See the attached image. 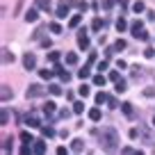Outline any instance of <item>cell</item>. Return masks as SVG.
I'll return each mask as SVG.
<instances>
[{"mask_svg":"<svg viewBox=\"0 0 155 155\" xmlns=\"http://www.w3.org/2000/svg\"><path fill=\"white\" fill-rule=\"evenodd\" d=\"M37 5L41 9H50V0H37Z\"/></svg>","mask_w":155,"mask_h":155,"instance_id":"35","label":"cell"},{"mask_svg":"<svg viewBox=\"0 0 155 155\" xmlns=\"http://www.w3.org/2000/svg\"><path fill=\"white\" fill-rule=\"evenodd\" d=\"M126 46H128L126 41H123V39H119V41H116V44L112 46V48H114V50H123V48H126Z\"/></svg>","mask_w":155,"mask_h":155,"instance_id":"32","label":"cell"},{"mask_svg":"<svg viewBox=\"0 0 155 155\" xmlns=\"http://www.w3.org/2000/svg\"><path fill=\"white\" fill-rule=\"evenodd\" d=\"M41 135L50 139V137H55V128L53 126H41Z\"/></svg>","mask_w":155,"mask_h":155,"instance_id":"13","label":"cell"},{"mask_svg":"<svg viewBox=\"0 0 155 155\" xmlns=\"http://www.w3.org/2000/svg\"><path fill=\"white\" fill-rule=\"evenodd\" d=\"M105 68H107V62H105V59H103V62H98V71L103 73V71H105Z\"/></svg>","mask_w":155,"mask_h":155,"instance_id":"45","label":"cell"},{"mask_svg":"<svg viewBox=\"0 0 155 155\" xmlns=\"http://www.w3.org/2000/svg\"><path fill=\"white\" fill-rule=\"evenodd\" d=\"M46 94V87H41V84H30L28 91H25V96L28 98H41Z\"/></svg>","mask_w":155,"mask_h":155,"instance_id":"3","label":"cell"},{"mask_svg":"<svg viewBox=\"0 0 155 155\" xmlns=\"http://www.w3.org/2000/svg\"><path fill=\"white\" fill-rule=\"evenodd\" d=\"M126 28H128V23H126V18H116V30H119V32H126Z\"/></svg>","mask_w":155,"mask_h":155,"instance_id":"18","label":"cell"},{"mask_svg":"<svg viewBox=\"0 0 155 155\" xmlns=\"http://www.w3.org/2000/svg\"><path fill=\"white\" fill-rule=\"evenodd\" d=\"M21 141H23L25 146H32V144H34V141H37V139H32V135L23 130V132H21Z\"/></svg>","mask_w":155,"mask_h":155,"instance_id":"11","label":"cell"},{"mask_svg":"<svg viewBox=\"0 0 155 155\" xmlns=\"http://www.w3.org/2000/svg\"><path fill=\"white\" fill-rule=\"evenodd\" d=\"M55 73H57V75L62 78L64 82H68V80H71V73H68V71H64V68L59 66V64H55Z\"/></svg>","mask_w":155,"mask_h":155,"instance_id":"10","label":"cell"},{"mask_svg":"<svg viewBox=\"0 0 155 155\" xmlns=\"http://www.w3.org/2000/svg\"><path fill=\"white\" fill-rule=\"evenodd\" d=\"M68 114H71L68 110H62V112H59V116H62V119H68Z\"/></svg>","mask_w":155,"mask_h":155,"instance_id":"47","label":"cell"},{"mask_svg":"<svg viewBox=\"0 0 155 155\" xmlns=\"http://www.w3.org/2000/svg\"><path fill=\"white\" fill-rule=\"evenodd\" d=\"M112 5H114V0H103V7H105V9H112Z\"/></svg>","mask_w":155,"mask_h":155,"instance_id":"44","label":"cell"},{"mask_svg":"<svg viewBox=\"0 0 155 155\" xmlns=\"http://www.w3.org/2000/svg\"><path fill=\"white\" fill-rule=\"evenodd\" d=\"M98 137H101V146L107 150V153H116V148H119V132H116L114 128L105 126L101 132H98Z\"/></svg>","mask_w":155,"mask_h":155,"instance_id":"1","label":"cell"},{"mask_svg":"<svg viewBox=\"0 0 155 155\" xmlns=\"http://www.w3.org/2000/svg\"><path fill=\"white\" fill-rule=\"evenodd\" d=\"M55 110H57V105H55L53 101H48V103H46V105H44V112H46V114H53Z\"/></svg>","mask_w":155,"mask_h":155,"instance_id":"22","label":"cell"},{"mask_svg":"<svg viewBox=\"0 0 155 155\" xmlns=\"http://www.w3.org/2000/svg\"><path fill=\"white\" fill-rule=\"evenodd\" d=\"M9 123V110H2V114H0V126H7Z\"/></svg>","mask_w":155,"mask_h":155,"instance_id":"23","label":"cell"},{"mask_svg":"<svg viewBox=\"0 0 155 155\" xmlns=\"http://www.w3.org/2000/svg\"><path fill=\"white\" fill-rule=\"evenodd\" d=\"M73 112H75V114H82L84 112V103H73Z\"/></svg>","mask_w":155,"mask_h":155,"instance_id":"29","label":"cell"},{"mask_svg":"<svg viewBox=\"0 0 155 155\" xmlns=\"http://www.w3.org/2000/svg\"><path fill=\"white\" fill-rule=\"evenodd\" d=\"M57 155H66V148H64V146H59V148H57Z\"/></svg>","mask_w":155,"mask_h":155,"instance_id":"49","label":"cell"},{"mask_svg":"<svg viewBox=\"0 0 155 155\" xmlns=\"http://www.w3.org/2000/svg\"><path fill=\"white\" fill-rule=\"evenodd\" d=\"M32 148H34V155H46V141L44 139H37L32 144Z\"/></svg>","mask_w":155,"mask_h":155,"instance_id":"6","label":"cell"},{"mask_svg":"<svg viewBox=\"0 0 155 155\" xmlns=\"http://www.w3.org/2000/svg\"><path fill=\"white\" fill-rule=\"evenodd\" d=\"M32 153H34V148H30V146H23L18 155H32Z\"/></svg>","mask_w":155,"mask_h":155,"instance_id":"38","label":"cell"},{"mask_svg":"<svg viewBox=\"0 0 155 155\" xmlns=\"http://www.w3.org/2000/svg\"><path fill=\"white\" fill-rule=\"evenodd\" d=\"M50 32L59 34V32H62V25H59V23H50Z\"/></svg>","mask_w":155,"mask_h":155,"instance_id":"37","label":"cell"},{"mask_svg":"<svg viewBox=\"0 0 155 155\" xmlns=\"http://www.w3.org/2000/svg\"><path fill=\"white\" fill-rule=\"evenodd\" d=\"M119 5H121L123 9H126V7H128V0H119Z\"/></svg>","mask_w":155,"mask_h":155,"instance_id":"50","label":"cell"},{"mask_svg":"<svg viewBox=\"0 0 155 155\" xmlns=\"http://www.w3.org/2000/svg\"><path fill=\"white\" fill-rule=\"evenodd\" d=\"M48 59H50V62H53V64H57V62H59V53H57V50H53V53H48Z\"/></svg>","mask_w":155,"mask_h":155,"instance_id":"31","label":"cell"},{"mask_svg":"<svg viewBox=\"0 0 155 155\" xmlns=\"http://www.w3.org/2000/svg\"><path fill=\"white\" fill-rule=\"evenodd\" d=\"M14 62V53H9L7 48H2V64H9Z\"/></svg>","mask_w":155,"mask_h":155,"instance_id":"14","label":"cell"},{"mask_svg":"<svg viewBox=\"0 0 155 155\" xmlns=\"http://www.w3.org/2000/svg\"><path fill=\"white\" fill-rule=\"evenodd\" d=\"M110 80H114V82H119V80H121V73H119V71H112V73H110Z\"/></svg>","mask_w":155,"mask_h":155,"instance_id":"39","label":"cell"},{"mask_svg":"<svg viewBox=\"0 0 155 155\" xmlns=\"http://www.w3.org/2000/svg\"><path fill=\"white\" fill-rule=\"evenodd\" d=\"M2 148H5V153H9V148H12V137H5V139H2Z\"/></svg>","mask_w":155,"mask_h":155,"instance_id":"30","label":"cell"},{"mask_svg":"<svg viewBox=\"0 0 155 155\" xmlns=\"http://www.w3.org/2000/svg\"><path fill=\"white\" fill-rule=\"evenodd\" d=\"M103 25H105V23H103V21H101V18H94V23H91V28H94V30H96V32H98V30H101V28H103Z\"/></svg>","mask_w":155,"mask_h":155,"instance_id":"34","label":"cell"},{"mask_svg":"<svg viewBox=\"0 0 155 155\" xmlns=\"http://www.w3.org/2000/svg\"><path fill=\"white\" fill-rule=\"evenodd\" d=\"M23 66L28 68V71H32V68L37 66V57H34V53H25L23 55Z\"/></svg>","mask_w":155,"mask_h":155,"instance_id":"4","label":"cell"},{"mask_svg":"<svg viewBox=\"0 0 155 155\" xmlns=\"http://www.w3.org/2000/svg\"><path fill=\"white\" fill-rule=\"evenodd\" d=\"M48 91L53 94V96H59V94H62V87H59V84H50V87H48Z\"/></svg>","mask_w":155,"mask_h":155,"instance_id":"28","label":"cell"},{"mask_svg":"<svg viewBox=\"0 0 155 155\" xmlns=\"http://www.w3.org/2000/svg\"><path fill=\"white\" fill-rule=\"evenodd\" d=\"M105 82H107V78L103 75V73H101V75H96V78H94V84H96V87H105Z\"/></svg>","mask_w":155,"mask_h":155,"instance_id":"19","label":"cell"},{"mask_svg":"<svg viewBox=\"0 0 155 155\" xmlns=\"http://www.w3.org/2000/svg\"><path fill=\"white\" fill-rule=\"evenodd\" d=\"M66 14H68V2H64V0H62V2H59V7H57V14H55V16H57V18H66Z\"/></svg>","mask_w":155,"mask_h":155,"instance_id":"9","label":"cell"},{"mask_svg":"<svg viewBox=\"0 0 155 155\" xmlns=\"http://www.w3.org/2000/svg\"><path fill=\"white\" fill-rule=\"evenodd\" d=\"M46 32V25H41V28H37V32L32 34V39H41V34Z\"/></svg>","mask_w":155,"mask_h":155,"instance_id":"33","label":"cell"},{"mask_svg":"<svg viewBox=\"0 0 155 155\" xmlns=\"http://www.w3.org/2000/svg\"><path fill=\"white\" fill-rule=\"evenodd\" d=\"M66 64H71V66L78 64V55L75 53H66Z\"/></svg>","mask_w":155,"mask_h":155,"instance_id":"25","label":"cell"},{"mask_svg":"<svg viewBox=\"0 0 155 155\" xmlns=\"http://www.w3.org/2000/svg\"><path fill=\"white\" fill-rule=\"evenodd\" d=\"M71 148L75 150V153H80V150L84 148V144H82V139H73V144H71Z\"/></svg>","mask_w":155,"mask_h":155,"instance_id":"21","label":"cell"},{"mask_svg":"<svg viewBox=\"0 0 155 155\" xmlns=\"http://www.w3.org/2000/svg\"><path fill=\"white\" fill-rule=\"evenodd\" d=\"M121 153H123V155H135V150H132V148H123Z\"/></svg>","mask_w":155,"mask_h":155,"instance_id":"48","label":"cell"},{"mask_svg":"<svg viewBox=\"0 0 155 155\" xmlns=\"http://www.w3.org/2000/svg\"><path fill=\"white\" fill-rule=\"evenodd\" d=\"M132 9H135L137 14H139V12H144V2H141V0H137L135 5H132Z\"/></svg>","mask_w":155,"mask_h":155,"instance_id":"36","label":"cell"},{"mask_svg":"<svg viewBox=\"0 0 155 155\" xmlns=\"http://www.w3.org/2000/svg\"><path fill=\"white\" fill-rule=\"evenodd\" d=\"M130 30H132V37L141 39V41H148V32L144 30V23H141V21H132Z\"/></svg>","mask_w":155,"mask_h":155,"instance_id":"2","label":"cell"},{"mask_svg":"<svg viewBox=\"0 0 155 155\" xmlns=\"http://www.w3.org/2000/svg\"><path fill=\"white\" fill-rule=\"evenodd\" d=\"M144 96H155V87H148V89H144Z\"/></svg>","mask_w":155,"mask_h":155,"instance_id":"43","label":"cell"},{"mask_svg":"<svg viewBox=\"0 0 155 155\" xmlns=\"http://www.w3.org/2000/svg\"><path fill=\"white\" fill-rule=\"evenodd\" d=\"M121 110L126 112V116H132V114H135V110H132V103H121Z\"/></svg>","mask_w":155,"mask_h":155,"instance_id":"16","label":"cell"},{"mask_svg":"<svg viewBox=\"0 0 155 155\" xmlns=\"http://www.w3.org/2000/svg\"><path fill=\"white\" fill-rule=\"evenodd\" d=\"M53 73H55V71H50V68H41V71H39V75L44 78V80H50V78H53Z\"/></svg>","mask_w":155,"mask_h":155,"instance_id":"24","label":"cell"},{"mask_svg":"<svg viewBox=\"0 0 155 155\" xmlns=\"http://www.w3.org/2000/svg\"><path fill=\"white\" fill-rule=\"evenodd\" d=\"M12 96H14V91L9 89V84H2V87H0V101H2V103H7Z\"/></svg>","mask_w":155,"mask_h":155,"instance_id":"5","label":"cell"},{"mask_svg":"<svg viewBox=\"0 0 155 155\" xmlns=\"http://www.w3.org/2000/svg\"><path fill=\"white\" fill-rule=\"evenodd\" d=\"M80 21H82V16H80V14L71 16V21H68V28H78V25H80Z\"/></svg>","mask_w":155,"mask_h":155,"instance_id":"20","label":"cell"},{"mask_svg":"<svg viewBox=\"0 0 155 155\" xmlns=\"http://www.w3.org/2000/svg\"><path fill=\"white\" fill-rule=\"evenodd\" d=\"M37 18H39L37 9H28V12H25V21H28V23H34Z\"/></svg>","mask_w":155,"mask_h":155,"instance_id":"12","label":"cell"},{"mask_svg":"<svg viewBox=\"0 0 155 155\" xmlns=\"http://www.w3.org/2000/svg\"><path fill=\"white\" fill-rule=\"evenodd\" d=\"M89 119H91V121H101V110H98V107L89 110Z\"/></svg>","mask_w":155,"mask_h":155,"instance_id":"17","label":"cell"},{"mask_svg":"<svg viewBox=\"0 0 155 155\" xmlns=\"http://www.w3.org/2000/svg\"><path fill=\"white\" fill-rule=\"evenodd\" d=\"M153 126H155V119H153Z\"/></svg>","mask_w":155,"mask_h":155,"instance_id":"51","label":"cell"},{"mask_svg":"<svg viewBox=\"0 0 155 155\" xmlns=\"http://www.w3.org/2000/svg\"><path fill=\"white\" fill-rule=\"evenodd\" d=\"M144 55L150 59V57H155V50H153V48H146V50H144Z\"/></svg>","mask_w":155,"mask_h":155,"instance_id":"41","label":"cell"},{"mask_svg":"<svg viewBox=\"0 0 155 155\" xmlns=\"http://www.w3.org/2000/svg\"><path fill=\"white\" fill-rule=\"evenodd\" d=\"M132 75L139 78V75H141V66H132Z\"/></svg>","mask_w":155,"mask_h":155,"instance_id":"42","label":"cell"},{"mask_svg":"<svg viewBox=\"0 0 155 155\" xmlns=\"http://www.w3.org/2000/svg\"><path fill=\"white\" fill-rule=\"evenodd\" d=\"M78 91H80V96H84V98L89 96V87H87V84H82V87L78 89Z\"/></svg>","mask_w":155,"mask_h":155,"instance_id":"40","label":"cell"},{"mask_svg":"<svg viewBox=\"0 0 155 155\" xmlns=\"http://www.w3.org/2000/svg\"><path fill=\"white\" fill-rule=\"evenodd\" d=\"M25 126H28V128H41L37 114H28V116H25Z\"/></svg>","mask_w":155,"mask_h":155,"instance_id":"8","label":"cell"},{"mask_svg":"<svg viewBox=\"0 0 155 155\" xmlns=\"http://www.w3.org/2000/svg\"><path fill=\"white\" fill-rule=\"evenodd\" d=\"M130 137H132V139H137V137H139V130H137V128H132V130H130Z\"/></svg>","mask_w":155,"mask_h":155,"instance_id":"46","label":"cell"},{"mask_svg":"<svg viewBox=\"0 0 155 155\" xmlns=\"http://www.w3.org/2000/svg\"><path fill=\"white\" fill-rule=\"evenodd\" d=\"M107 101H110V96H107L105 91H98L96 94V103H98V105H103V103H107Z\"/></svg>","mask_w":155,"mask_h":155,"instance_id":"15","label":"cell"},{"mask_svg":"<svg viewBox=\"0 0 155 155\" xmlns=\"http://www.w3.org/2000/svg\"><path fill=\"white\" fill-rule=\"evenodd\" d=\"M78 46H80L82 50L89 48V37L84 34V30H80V34H78Z\"/></svg>","mask_w":155,"mask_h":155,"instance_id":"7","label":"cell"},{"mask_svg":"<svg viewBox=\"0 0 155 155\" xmlns=\"http://www.w3.org/2000/svg\"><path fill=\"white\" fill-rule=\"evenodd\" d=\"M89 73H91V71H89V66H84V68H80V71H78V78L87 80V78H89Z\"/></svg>","mask_w":155,"mask_h":155,"instance_id":"27","label":"cell"},{"mask_svg":"<svg viewBox=\"0 0 155 155\" xmlns=\"http://www.w3.org/2000/svg\"><path fill=\"white\" fill-rule=\"evenodd\" d=\"M114 89H116V91H119V94H123V91H126V89H128V87H126V80H123V78H121V80L116 82V87H114Z\"/></svg>","mask_w":155,"mask_h":155,"instance_id":"26","label":"cell"}]
</instances>
